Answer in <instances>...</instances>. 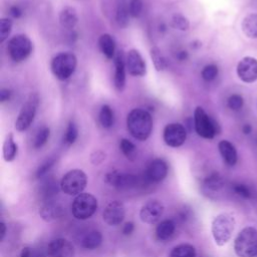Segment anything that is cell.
Listing matches in <instances>:
<instances>
[{
	"label": "cell",
	"instance_id": "23",
	"mask_svg": "<svg viewBox=\"0 0 257 257\" xmlns=\"http://www.w3.org/2000/svg\"><path fill=\"white\" fill-rule=\"evenodd\" d=\"M98 45H99V48H100L102 54L107 59L114 58V56H115V41L110 34L104 33V34L100 35V37L98 38Z\"/></svg>",
	"mask_w": 257,
	"mask_h": 257
},
{
	"label": "cell",
	"instance_id": "35",
	"mask_svg": "<svg viewBox=\"0 0 257 257\" xmlns=\"http://www.w3.org/2000/svg\"><path fill=\"white\" fill-rule=\"evenodd\" d=\"M49 136H50L49 127L43 126L42 128H40L37 132L36 136H35V139H34V142H33V147L35 149H39V148L43 147L47 143V141L49 139Z\"/></svg>",
	"mask_w": 257,
	"mask_h": 257
},
{
	"label": "cell",
	"instance_id": "47",
	"mask_svg": "<svg viewBox=\"0 0 257 257\" xmlns=\"http://www.w3.org/2000/svg\"><path fill=\"white\" fill-rule=\"evenodd\" d=\"M20 257H33V253L29 247H24L20 253Z\"/></svg>",
	"mask_w": 257,
	"mask_h": 257
},
{
	"label": "cell",
	"instance_id": "27",
	"mask_svg": "<svg viewBox=\"0 0 257 257\" xmlns=\"http://www.w3.org/2000/svg\"><path fill=\"white\" fill-rule=\"evenodd\" d=\"M102 242V235L96 230L88 232L81 240V246L88 250L96 249Z\"/></svg>",
	"mask_w": 257,
	"mask_h": 257
},
{
	"label": "cell",
	"instance_id": "31",
	"mask_svg": "<svg viewBox=\"0 0 257 257\" xmlns=\"http://www.w3.org/2000/svg\"><path fill=\"white\" fill-rule=\"evenodd\" d=\"M119 149L122 154L131 161H134L137 156L136 146L127 139H121L119 142Z\"/></svg>",
	"mask_w": 257,
	"mask_h": 257
},
{
	"label": "cell",
	"instance_id": "43",
	"mask_svg": "<svg viewBox=\"0 0 257 257\" xmlns=\"http://www.w3.org/2000/svg\"><path fill=\"white\" fill-rule=\"evenodd\" d=\"M105 159V154L102 151H95L90 155V162L93 165L101 164Z\"/></svg>",
	"mask_w": 257,
	"mask_h": 257
},
{
	"label": "cell",
	"instance_id": "5",
	"mask_svg": "<svg viewBox=\"0 0 257 257\" xmlns=\"http://www.w3.org/2000/svg\"><path fill=\"white\" fill-rule=\"evenodd\" d=\"M87 184L86 174L78 169L68 171L60 181L61 191L69 196L79 195Z\"/></svg>",
	"mask_w": 257,
	"mask_h": 257
},
{
	"label": "cell",
	"instance_id": "38",
	"mask_svg": "<svg viewBox=\"0 0 257 257\" xmlns=\"http://www.w3.org/2000/svg\"><path fill=\"white\" fill-rule=\"evenodd\" d=\"M218 75V67L215 64L206 65L201 72V76L206 81H212Z\"/></svg>",
	"mask_w": 257,
	"mask_h": 257
},
{
	"label": "cell",
	"instance_id": "25",
	"mask_svg": "<svg viewBox=\"0 0 257 257\" xmlns=\"http://www.w3.org/2000/svg\"><path fill=\"white\" fill-rule=\"evenodd\" d=\"M242 30L249 38H257V14L252 13L244 17L242 21Z\"/></svg>",
	"mask_w": 257,
	"mask_h": 257
},
{
	"label": "cell",
	"instance_id": "44",
	"mask_svg": "<svg viewBox=\"0 0 257 257\" xmlns=\"http://www.w3.org/2000/svg\"><path fill=\"white\" fill-rule=\"evenodd\" d=\"M11 90L8 88H1L0 90V101L3 103L5 101H8L11 97Z\"/></svg>",
	"mask_w": 257,
	"mask_h": 257
},
{
	"label": "cell",
	"instance_id": "3",
	"mask_svg": "<svg viewBox=\"0 0 257 257\" xmlns=\"http://www.w3.org/2000/svg\"><path fill=\"white\" fill-rule=\"evenodd\" d=\"M234 250L239 257H255L257 255V230L253 227L242 229L234 241Z\"/></svg>",
	"mask_w": 257,
	"mask_h": 257
},
{
	"label": "cell",
	"instance_id": "32",
	"mask_svg": "<svg viewBox=\"0 0 257 257\" xmlns=\"http://www.w3.org/2000/svg\"><path fill=\"white\" fill-rule=\"evenodd\" d=\"M78 136V128L75 124V122L73 120H69L64 137H63V142L65 145L70 146L72 144H74V142L76 141Z\"/></svg>",
	"mask_w": 257,
	"mask_h": 257
},
{
	"label": "cell",
	"instance_id": "45",
	"mask_svg": "<svg viewBox=\"0 0 257 257\" xmlns=\"http://www.w3.org/2000/svg\"><path fill=\"white\" fill-rule=\"evenodd\" d=\"M134 229H135V225H134V223H133V222H126V223L122 226L121 232H122V234H123V235L128 236V235H131V234L133 233Z\"/></svg>",
	"mask_w": 257,
	"mask_h": 257
},
{
	"label": "cell",
	"instance_id": "29",
	"mask_svg": "<svg viewBox=\"0 0 257 257\" xmlns=\"http://www.w3.org/2000/svg\"><path fill=\"white\" fill-rule=\"evenodd\" d=\"M99 122L102 127L104 128H109L113 124V111L111 107L107 104H104L101 106L100 111H99Z\"/></svg>",
	"mask_w": 257,
	"mask_h": 257
},
{
	"label": "cell",
	"instance_id": "17",
	"mask_svg": "<svg viewBox=\"0 0 257 257\" xmlns=\"http://www.w3.org/2000/svg\"><path fill=\"white\" fill-rule=\"evenodd\" d=\"M48 257H74V247L63 238L52 240L47 246Z\"/></svg>",
	"mask_w": 257,
	"mask_h": 257
},
{
	"label": "cell",
	"instance_id": "18",
	"mask_svg": "<svg viewBox=\"0 0 257 257\" xmlns=\"http://www.w3.org/2000/svg\"><path fill=\"white\" fill-rule=\"evenodd\" d=\"M62 213V206L54 200L43 202L39 208V215L41 219H43L46 222H51L58 219L59 217H61Z\"/></svg>",
	"mask_w": 257,
	"mask_h": 257
},
{
	"label": "cell",
	"instance_id": "13",
	"mask_svg": "<svg viewBox=\"0 0 257 257\" xmlns=\"http://www.w3.org/2000/svg\"><path fill=\"white\" fill-rule=\"evenodd\" d=\"M168 171V164L163 159H155L148 166L144 180L147 183H159L167 177Z\"/></svg>",
	"mask_w": 257,
	"mask_h": 257
},
{
	"label": "cell",
	"instance_id": "36",
	"mask_svg": "<svg viewBox=\"0 0 257 257\" xmlns=\"http://www.w3.org/2000/svg\"><path fill=\"white\" fill-rule=\"evenodd\" d=\"M223 179L216 173L210 175L209 177L206 178L205 180V186L213 191H218L223 187Z\"/></svg>",
	"mask_w": 257,
	"mask_h": 257
},
{
	"label": "cell",
	"instance_id": "2",
	"mask_svg": "<svg viewBox=\"0 0 257 257\" xmlns=\"http://www.w3.org/2000/svg\"><path fill=\"white\" fill-rule=\"evenodd\" d=\"M235 228V218L231 213H221L212 221L211 231L218 246H223L231 239Z\"/></svg>",
	"mask_w": 257,
	"mask_h": 257
},
{
	"label": "cell",
	"instance_id": "28",
	"mask_svg": "<svg viewBox=\"0 0 257 257\" xmlns=\"http://www.w3.org/2000/svg\"><path fill=\"white\" fill-rule=\"evenodd\" d=\"M170 257H196V249L191 244H180L172 249Z\"/></svg>",
	"mask_w": 257,
	"mask_h": 257
},
{
	"label": "cell",
	"instance_id": "33",
	"mask_svg": "<svg viewBox=\"0 0 257 257\" xmlns=\"http://www.w3.org/2000/svg\"><path fill=\"white\" fill-rule=\"evenodd\" d=\"M128 16H130V11H128V6L125 5V3H119L116 11V21L119 26L121 27H126L128 24Z\"/></svg>",
	"mask_w": 257,
	"mask_h": 257
},
{
	"label": "cell",
	"instance_id": "39",
	"mask_svg": "<svg viewBox=\"0 0 257 257\" xmlns=\"http://www.w3.org/2000/svg\"><path fill=\"white\" fill-rule=\"evenodd\" d=\"M143 10L142 0H131L128 4V11L132 17H139Z\"/></svg>",
	"mask_w": 257,
	"mask_h": 257
},
{
	"label": "cell",
	"instance_id": "19",
	"mask_svg": "<svg viewBox=\"0 0 257 257\" xmlns=\"http://www.w3.org/2000/svg\"><path fill=\"white\" fill-rule=\"evenodd\" d=\"M125 62L123 60L122 53L119 51L114 56V76L113 84L117 91L121 92L125 86Z\"/></svg>",
	"mask_w": 257,
	"mask_h": 257
},
{
	"label": "cell",
	"instance_id": "26",
	"mask_svg": "<svg viewBox=\"0 0 257 257\" xmlns=\"http://www.w3.org/2000/svg\"><path fill=\"white\" fill-rule=\"evenodd\" d=\"M17 156V144L14 142L13 134H8L3 143V159L12 162Z\"/></svg>",
	"mask_w": 257,
	"mask_h": 257
},
{
	"label": "cell",
	"instance_id": "15",
	"mask_svg": "<svg viewBox=\"0 0 257 257\" xmlns=\"http://www.w3.org/2000/svg\"><path fill=\"white\" fill-rule=\"evenodd\" d=\"M125 66L128 74L133 76H144L147 72L146 61L137 49L128 50L125 57Z\"/></svg>",
	"mask_w": 257,
	"mask_h": 257
},
{
	"label": "cell",
	"instance_id": "37",
	"mask_svg": "<svg viewBox=\"0 0 257 257\" xmlns=\"http://www.w3.org/2000/svg\"><path fill=\"white\" fill-rule=\"evenodd\" d=\"M12 30V20L9 18H2L0 20V42H4L10 35Z\"/></svg>",
	"mask_w": 257,
	"mask_h": 257
},
{
	"label": "cell",
	"instance_id": "41",
	"mask_svg": "<svg viewBox=\"0 0 257 257\" xmlns=\"http://www.w3.org/2000/svg\"><path fill=\"white\" fill-rule=\"evenodd\" d=\"M228 106L232 110H239L243 106V97L239 94H232L228 98Z\"/></svg>",
	"mask_w": 257,
	"mask_h": 257
},
{
	"label": "cell",
	"instance_id": "10",
	"mask_svg": "<svg viewBox=\"0 0 257 257\" xmlns=\"http://www.w3.org/2000/svg\"><path fill=\"white\" fill-rule=\"evenodd\" d=\"M165 143L172 148L181 147L187 138L186 127L179 122H171L167 124L163 132Z\"/></svg>",
	"mask_w": 257,
	"mask_h": 257
},
{
	"label": "cell",
	"instance_id": "16",
	"mask_svg": "<svg viewBox=\"0 0 257 257\" xmlns=\"http://www.w3.org/2000/svg\"><path fill=\"white\" fill-rule=\"evenodd\" d=\"M237 74L242 81L247 83L257 80V60L250 56L242 58L237 65Z\"/></svg>",
	"mask_w": 257,
	"mask_h": 257
},
{
	"label": "cell",
	"instance_id": "12",
	"mask_svg": "<svg viewBox=\"0 0 257 257\" xmlns=\"http://www.w3.org/2000/svg\"><path fill=\"white\" fill-rule=\"evenodd\" d=\"M104 180L106 183L119 190H128L135 188L140 183L138 176L133 174H121L118 172L107 173L104 177Z\"/></svg>",
	"mask_w": 257,
	"mask_h": 257
},
{
	"label": "cell",
	"instance_id": "4",
	"mask_svg": "<svg viewBox=\"0 0 257 257\" xmlns=\"http://www.w3.org/2000/svg\"><path fill=\"white\" fill-rule=\"evenodd\" d=\"M76 65V56L72 52L66 51L60 52L52 58L50 68L57 79L66 80L74 73Z\"/></svg>",
	"mask_w": 257,
	"mask_h": 257
},
{
	"label": "cell",
	"instance_id": "48",
	"mask_svg": "<svg viewBox=\"0 0 257 257\" xmlns=\"http://www.w3.org/2000/svg\"><path fill=\"white\" fill-rule=\"evenodd\" d=\"M176 57H177V59L178 60H180V61H184V60H186L187 58H188V52L187 51H179L177 54H176Z\"/></svg>",
	"mask_w": 257,
	"mask_h": 257
},
{
	"label": "cell",
	"instance_id": "40",
	"mask_svg": "<svg viewBox=\"0 0 257 257\" xmlns=\"http://www.w3.org/2000/svg\"><path fill=\"white\" fill-rule=\"evenodd\" d=\"M54 163H55V158H49V159H47L42 165H40L39 166V168L37 169V171H36V174H35V176H36V178H41V177H43L49 170H50V168L54 165Z\"/></svg>",
	"mask_w": 257,
	"mask_h": 257
},
{
	"label": "cell",
	"instance_id": "34",
	"mask_svg": "<svg viewBox=\"0 0 257 257\" xmlns=\"http://www.w3.org/2000/svg\"><path fill=\"white\" fill-rule=\"evenodd\" d=\"M171 24L175 29L181 31H187L190 28V21L188 20V18L179 13L173 15Z\"/></svg>",
	"mask_w": 257,
	"mask_h": 257
},
{
	"label": "cell",
	"instance_id": "20",
	"mask_svg": "<svg viewBox=\"0 0 257 257\" xmlns=\"http://www.w3.org/2000/svg\"><path fill=\"white\" fill-rule=\"evenodd\" d=\"M78 21V16L75 8L71 6H65L59 12V23L65 29H72L75 27Z\"/></svg>",
	"mask_w": 257,
	"mask_h": 257
},
{
	"label": "cell",
	"instance_id": "11",
	"mask_svg": "<svg viewBox=\"0 0 257 257\" xmlns=\"http://www.w3.org/2000/svg\"><path fill=\"white\" fill-rule=\"evenodd\" d=\"M165 211L163 203L159 200L148 201L140 211L141 220L147 224L153 225L160 221Z\"/></svg>",
	"mask_w": 257,
	"mask_h": 257
},
{
	"label": "cell",
	"instance_id": "50",
	"mask_svg": "<svg viewBox=\"0 0 257 257\" xmlns=\"http://www.w3.org/2000/svg\"><path fill=\"white\" fill-rule=\"evenodd\" d=\"M242 130H243V133H244L245 135H248V134H250V133H251L252 127H251V125H250V124H244Z\"/></svg>",
	"mask_w": 257,
	"mask_h": 257
},
{
	"label": "cell",
	"instance_id": "7",
	"mask_svg": "<svg viewBox=\"0 0 257 257\" xmlns=\"http://www.w3.org/2000/svg\"><path fill=\"white\" fill-rule=\"evenodd\" d=\"M33 44L28 36L17 34L10 38L7 45V51L10 58L15 62L25 60L32 52Z\"/></svg>",
	"mask_w": 257,
	"mask_h": 257
},
{
	"label": "cell",
	"instance_id": "24",
	"mask_svg": "<svg viewBox=\"0 0 257 257\" xmlns=\"http://www.w3.org/2000/svg\"><path fill=\"white\" fill-rule=\"evenodd\" d=\"M176 230V224L173 220L166 219L159 223L156 228V236L161 241H166L170 239Z\"/></svg>",
	"mask_w": 257,
	"mask_h": 257
},
{
	"label": "cell",
	"instance_id": "42",
	"mask_svg": "<svg viewBox=\"0 0 257 257\" xmlns=\"http://www.w3.org/2000/svg\"><path fill=\"white\" fill-rule=\"evenodd\" d=\"M233 190L237 195H239L244 199H249L251 197V192L249 188L244 184H235L233 186Z\"/></svg>",
	"mask_w": 257,
	"mask_h": 257
},
{
	"label": "cell",
	"instance_id": "6",
	"mask_svg": "<svg viewBox=\"0 0 257 257\" xmlns=\"http://www.w3.org/2000/svg\"><path fill=\"white\" fill-rule=\"evenodd\" d=\"M39 104V96L36 92L29 94L25 102L23 103L17 119L15 121V128L18 132L26 131L34 120L37 107Z\"/></svg>",
	"mask_w": 257,
	"mask_h": 257
},
{
	"label": "cell",
	"instance_id": "46",
	"mask_svg": "<svg viewBox=\"0 0 257 257\" xmlns=\"http://www.w3.org/2000/svg\"><path fill=\"white\" fill-rule=\"evenodd\" d=\"M9 11L13 18H19L22 15V11L18 6H12Z\"/></svg>",
	"mask_w": 257,
	"mask_h": 257
},
{
	"label": "cell",
	"instance_id": "9",
	"mask_svg": "<svg viewBox=\"0 0 257 257\" xmlns=\"http://www.w3.org/2000/svg\"><path fill=\"white\" fill-rule=\"evenodd\" d=\"M194 127L200 137L208 140L213 139L218 132L215 121L201 106H197L194 110Z\"/></svg>",
	"mask_w": 257,
	"mask_h": 257
},
{
	"label": "cell",
	"instance_id": "14",
	"mask_svg": "<svg viewBox=\"0 0 257 257\" xmlns=\"http://www.w3.org/2000/svg\"><path fill=\"white\" fill-rule=\"evenodd\" d=\"M124 215L125 210L123 204L120 201L115 200L106 205L102 213V218L107 225L116 226L123 221Z\"/></svg>",
	"mask_w": 257,
	"mask_h": 257
},
{
	"label": "cell",
	"instance_id": "1",
	"mask_svg": "<svg viewBox=\"0 0 257 257\" xmlns=\"http://www.w3.org/2000/svg\"><path fill=\"white\" fill-rule=\"evenodd\" d=\"M126 127L136 140H148L153 131V118L151 113L143 108L132 109L126 116Z\"/></svg>",
	"mask_w": 257,
	"mask_h": 257
},
{
	"label": "cell",
	"instance_id": "49",
	"mask_svg": "<svg viewBox=\"0 0 257 257\" xmlns=\"http://www.w3.org/2000/svg\"><path fill=\"white\" fill-rule=\"evenodd\" d=\"M0 227H1V236H0V240L2 241L4 239V236L6 234V226L4 224V222L0 223Z\"/></svg>",
	"mask_w": 257,
	"mask_h": 257
},
{
	"label": "cell",
	"instance_id": "21",
	"mask_svg": "<svg viewBox=\"0 0 257 257\" xmlns=\"http://www.w3.org/2000/svg\"><path fill=\"white\" fill-rule=\"evenodd\" d=\"M58 192V187H57V182L53 178H47L45 179L41 185L39 186L38 189V195L39 198L45 202L52 200V198L57 194Z\"/></svg>",
	"mask_w": 257,
	"mask_h": 257
},
{
	"label": "cell",
	"instance_id": "30",
	"mask_svg": "<svg viewBox=\"0 0 257 257\" xmlns=\"http://www.w3.org/2000/svg\"><path fill=\"white\" fill-rule=\"evenodd\" d=\"M150 54H151V58L153 60L156 70L163 71L167 67V62H166V58L164 57L162 51L157 46H154L151 48Z\"/></svg>",
	"mask_w": 257,
	"mask_h": 257
},
{
	"label": "cell",
	"instance_id": "22",
	"mask_svg": "<svg viewBox=\"0 0 257 257\" xmlns=\"http://www.w3.org/2000/svg\"><path fill=\"white\" fill-rule=\"evenodd\" d=\"M219 152L224 160V162L228 166H234L237 162V151L233 144H231L229 141L223 140L218 144Z\"/></svg>",
	"mask_w": 257,
	"mask_h": 257
},
{
	"label": "cell",
	"instance_id": "8",
	"mask_svg": "<svg viewBox=\"0 0 257 257\" xmlns=\"http://www.w3.org/2000/svg\"><path fill=\"white\" fill-rule=\"evenodd\" d=\"M97 209L96 198L88 193H81L77 195L71 205V213L74 218L78 220H85L90 218Z\"/></svg>",
	"mask_w": 257,
	"mask_h": 257
}]
</instances>
